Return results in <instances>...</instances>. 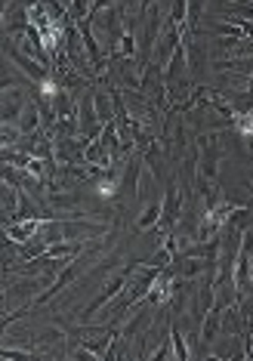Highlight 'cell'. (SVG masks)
Listing matches in <instances>:
<instances>
[{
	"instance_id": "cell-9",
	"label": "cell",
	"mask_w": 253,
	"mask_h": 361,
	"mask_svg": "<svg viewBox=\"0 0 253 361\" xmlns=\"http://www.w3.org/2000/svg\"><path fill=\"white\" fill-rule=\"evenodd\" d=\"M244 87H247V93L253 96V77H247V84H244Z\"/></svg>"
},
{
	"instance_id": "cell-6",
	"label": "cell",
	"mask_w": 253,
	"mask_h": 361,
	"mask_svg": "<svg viewBox=\"0 0 253 361\" xmlns=\"http://www.w3.org/2000/svg\"><path fill=\"white\" fill-rule=\"evenodd\" d=\"M83 164H96V167H111V158H109V152H105V143H102V136L93 139L87 148H83Z\"/></svg>"
},
{
	"instance_id": "cell-4",
	"label": "cell",
	"mask_w": 253,
	"mask_h": 361,
	"mask_svg": "<svg viewBox=\"0 0 253 361\" xmlns=\"http://www.w3.org/2000/svg\"><path fill=\"white\" fill-rule=\"evenodd\" d=\"M6 232V241H13V244H25V241H32L37 232H41V223L37 219H22V223H13V225H4Z\"/></svg>"
},
{
	"instance_id": "cell-1",
	"label": "cell",
	"mask_w": 253,
	"mask_h": 361,
	"mask_svg": "<svg viewBox=\"0 0 253 361\" xmlns=\"http://www.w3.org/2000/svg\"><path fill=\"white\" fill-rule=\"evenodd\" d=\"M136 265H139L136 260H133V263H127V265H124V269H121L118 275H111V278L105 281V284H102V290H99V294L93 296V300H90V303H87V306H83V309H81V324H87V321L93 318L96 312H102V309H105V303H111L114 296H118L121 290L127 287V281H130V275L136 272Z\"/></svg>"
},
{
	"instance_id": "cell-3",
	"label": "cell",
	"mask_w": 253,
	"mask_h": 361,
	"mask_svg": "<svg viewBox=\"0 0 253 361\" xmlns=\"http://www.w3.org/2000/svg\"><path fill=\"white\" fill-rule=\"evenodd\" d=\"M43 127V117H41V105H37V99L32 96L25 102V108H22V117H19V130L22 136H34L37 130Z\"/></svg>"
},
{
	"instance_id": "cell-7",
	"label": "cell",
	"mask_w": 253,
	"mask_h": 361,
	"mask_svg": "<svg viewBox=\"0 0 253 361\" xmlns=\"http://www.w3.org/2000/svg\"><path fill=\"white\" fill-rule=\"evenodd\" d=\"M158 223H160V201H149L142 216L136 219V232H149V229H155Z\"/></svg>"
},
{
	"instance_id": "cell-8",
	"label": "cell",
	"mask_w": 253,
	"mask_h": 361,
	"mask_svg": "<svg viewBox=\"0 0 253 361\" xmlns=\"http://www.w3.org/2000/svg\"><path fill=\"white\" fill-rule=\"evenodd\" d=\"M244 145H247V152L253 155V133H247V136H244Z\"/></svg>"
},
{
	"instance_id": "cell-2",
	"label": "cell",
	"mask_w": 253,
	"mask_h": 361,
	"mask_svg": "<svg viewBox=\"0 0 253 361\" xmlns=\"http://www.w3.org/2000/svg\"><path fill=\"white\" fill-rule=\"evenodd\" d=\"M4 53H10V59L16 62V65L25 72L28 77H32L34 84H50V77H53V68H47V65H41V62H34V59H28L25 53L16 46V41L13 37H4Z\"/></svg>"
},
{
	"instance_id": "cell-5",
	"label": "cell",
	"mask_w": 253,
	"mask_h": 361,
	"mask_svg": "<svg viewBox=\"0 0 253 361\" xmlns=\"http://www.w3.org/2000/svg\"><path fill=\"white\" fill-rule=\"evenodd\" d=\"M93 105H96V117L99 124H111L114 121V102H111V90H102V87H93Z\"/></svg>"
}]
</instances>
